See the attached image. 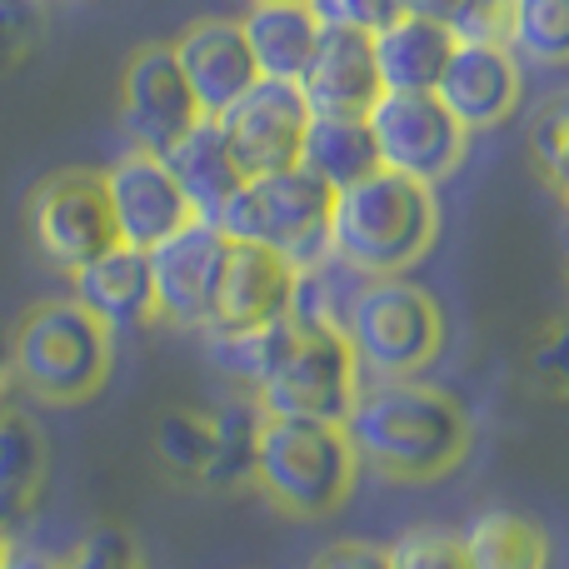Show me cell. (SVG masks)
<instances>
[{
    "label": "cell",
    "instance_id": "38",
    "mask_svg": "<svg viewBox=\"0 0 569 569\" xmlns=\"http://www.w3.org/2000/svg\"><path fill=\"white\" fill-rule=\"evenodd\" d=\"M6 540H10V535H6V530H0V550H6Z\"/></svg>",
    "mask_w": 569,
    "mask_h": 569
},
{
    "label": "cell",
    "instance_id": "34",
    "mask_svg": "<svg viewBox=\"0 0 569 569\" xmlns=\"http://www.w3.org/2000/svg\"><path fill=\"white\" fill-rule=\"evenodd\" d=\"M310 569H390V560H385V545H370V540H335L330 550H325Z\"/></svg>",
    "mask_w": 569,
    "mask_h": 569
},
{
    "label": "cell",
    "instance_id": "12",
    "mask_svg": "<svg viewBox=\"0 0 569 569\" xmlns=\"http://www.w3.org/2000/svg\"><path fill=\"white\" fill-rule=\"evenodd\" d=\"M226 250L230 240L210 220H190L176 236L160 240L156 250H146L150 290H156V320L176 325V330H206Z\"/></svg>",
    "mask_w": 569,
    "mask_h": 569
},
{
    "label": "cell",
    "instance_id": "19",
    "mask_svg": "<svg viewBox=\"0 0 569 569\" xmlns=\"http://www.w3.org/2000/svg\"><path fill=\"white\" fill-rule=\"evenodd\" d=\"M70 290H76L70 300L96 315L110 335L156 325V290H150L146 250L110 246L106 256H96L90 266H80L76 276H70Z\"/></svg>",
    "mask_w": 569,
    "mask_h": 569
},
{
    "label": "cell",
    "instance_id": "1",
    "mask_svg": "<svg viewBox=\"0 0 569 569\" xmlns=\"http://www.w3.org/2000/svg\"><path fill=\"white\" fill-rule=\"evenodd\" d=\"M360 470L390 485H435L470 460L475 420L445 385L430 380H365L345 415Z\"/></svg>",
    "mask_w": 569,
    "mask_h": 569
},
{
    "label": "cell",
    "instance_id": "6",
    "mask_svg": "<svg viewBox=\"0 0 569 569\" xmlns=\"http://www.w3.org/2000/svg\"><path fill=\"white\" fill-rule=\"evenodd\" d=\"M330 206L335 190L315 180L310 170L290 166L276 176H250L216 216V230L230 246H260L290 260L295 270H310L330 260Z\"/></svg>",
    "mask_w": 569,
    "mask_h": 569
},
{
    "label": "cell",
    "instance_id": "35",
    "mask_svg": "<svg viewBox=\"0 0 569 569\" xmlns=\"http://www.w3.org/2000/svg\"><path fill=\"white\" fill-rule=\"evenodd\" d=\"M0 569H56V560L40 555V550H30V545H10L6 540V550H0Z\"/></svg>",
    "mask_w": 569,
    "mask_h": 569
},
{
    "label": "cell",
    "instance_id": "2",
    "mask_svg": "<svg viewBox=\"0 0 569 569\" xmlns=\"http://www.w3.org/2000/svg\"><path fill=\"white\" fill-rule=\"evenodd\" d=\"M440 240V200L395 170H370L365 180L335 190L330 206V260L350 276H410Z\"/></svg>",
    "mask_w": 569,
    "mask_h": 569
},
{
    "label": "cell",
    "instance_id": "20",
    "mask_svg": "<svg viewBox=\"0 0 569 569\" xmlns=\"http://www.w3.org/2000/svg\"><path fill=\"white\" fill-rule=\"evenodd\" d=\"M160 160H166L170 180H176L180 196H186L190 216L210 220V226H216V216L226 210V200L236 196L240 180H246V176H240V166L230 160L220 126H216V120H206V116H200L196 126H190Z\"/></svg>",
    "mask_w": 569,
    "mask_h": 569
},
{
    "label": "cell",
    "instance_id": "31",
    "mask_svg": "<svg viewBox=\"0 0 569 569\" xmlns=\"http://www.w3.org/2000/svg\"><path fill=\"white\" fill-rule=\"evenodd\" d=\"M530 160L535 170L545 176V186L555 190V196H565V160H569V110L565 100L555 96L550 106L535 116L530 126Z\"/></svg>",
    "mask_w": 569,
    "mask_h": 569
},
{
    "label": "cell",
    "instance_id": "23",
    "mask_svg": "<svg viewBox=\"0 0 569 569\" xmlns=\"http://www.w3.org/2000/svg\"><path fill=\"white\" fill-rule=\"evenodd\" d=\"M300 170H310L330 190H345L355 180H365L370 170H380L365 116H310L300 140Z\"/></svg>",
    "mask_w": 569,
    "mask_h": 569
},
{
    "label": "cell",
    "instance_id": "7",
    "mask_svg": "<svg viewBox=\"0 0 569 569\" xmlns=\"http://www.w3.org/2000/svg\"><path fill=\"white\" fill-rule=\"evenodd\" d=\"M365 375L355 365V350L345 345L340 330H310L295 325L290 345L276 360V370L260 380L250 400L260 415H300V420H335L350 415L355 395H360Z\"/></svg>",
    "mask_w": 569,
    "mask_h": 569
},
{
    "label": "cell",
    "instance_id": "17",
    "mask_svg": "<svg viewBox=\"0 0 569 569\" xmlns=\"http://www.w3.org/2000/svg\"><path fill=\"white\" fill-rule=\"evenodd\" d=\"M300 96L310 116H365L380 100V76H375L370 36L365 30L320 26L315 50L300 70Z\"/></svg>",
    "mask_w": 569,
    "mask_h": 569
},
{
    "label": "cell",
    "instance_id": "37",
    "mask_svg": "<svg viewBox=\"0 0 569 569\" xmlns=\"http://www.w3.org/2000/svg\"><path fill=\"white\" fill-rule=\"evenodd\" d=\"M10 335H0V410H10Z\"/></svg>",
    "mask_w": 569,
    "mask_h": 569
},
{
    "label": "cell",
    "instance_id": "18",
    "mask_svg": "<svg viewBox=\"0 0 569 569\" xmlns=\"http://www.w3.org/2000/svg\"><path fill=\"white\" fill-rule=\"evenodd\" d=\"M455 30L445 20L395 10L380 30H370V56L380 90H435L455 56Z\"/></svg>",
    "mask_w": 569,
    "mask_h": 569
},
{
    "label": "cell",
    "instance_id": "22",
    "mask_svg": "<svg viewBox=\"0 0 569 569\" xmlns=\"http://www.w3.org/2000/svg\"><path fill=\"white\" fill-rule=\"evenodd\" d=\"M240 30H246L260 80H300L315 36H320V20L305 0H256Z\"/></svg>",
    "mask_w": 569,
    "mask_h": 569
},
{
    "label": "cell",
    "instance_id": "5",
    "mask_svg": "<svg viewBox=\"0 0 569 569\" xmlns=\"http://www.w3.org/2000/svg\"><path fill=\"white\" fill-rule=\"evenodd\" d=\"M345 345L355 350L365 380H415L445 350V310L410 276L360 280L340 320Z\"/></svg>",
    "mask_w": 569,
    "mask_h": 569
},
{
    "label": "cell",
    "instance_id": "29",
    "mask_svg": "<svg viewBox=\"0 0 569 569\" xmlns=\"http://www.w3.org/2000/svg\"><path fill=\"white\" fill-rule=\"evenodd\" d=\"M385 560L390 569H470L460 530H445V525L405 530L395 545H385Z\"/></svg>",
    "mask_w": 569,
    "mask_h": 569
},
{
    "label": "cell",
    "instance_id": "36",
    "mask_svg": "<svg viewBox=\"0 0 569 569\" xmlns=\"http://www.w3.org/2000/svg\"><path fill=\"white\" fill-rule=\"evenodd\" d=\"M465 0H400V10H415V16H430V20H445L450 26L455 16H460Z\"/></svg>",
    "mask_w": 569,
    "mask_h": 569
},
{
    "label": "cell",
    "instance_id": "10",
    "mask_svg": "<svg viewBox=\"0 0 569 569\" xmlns=\"http://www.w3.org/2000/svg\"><path fill=\"white\" fill-rule=\"evenodd\" d=\"M216 126L226 136V150L240 166V176H276V170L300 166L310 106H305L295 80H256L226 116H216Z\"/></svg>",
    "mask_w": 569,
    "mask_h": 569
},
{
    "label": "cell",
    "instance_id": "15",
    "mask_svg": "<svg viewBox=\"0 0 569 569\" xmlns=\"http://www.w3.org/2000/svg\"><path fill=\"white\" fill-rule=\"evenodd\" d=\"M170 56H176L180 80H186L190 100H196V110L206 120L226 116L260 80L256 56H250V46H246V30H240V20H226V16L190 20V26L170 40Z\"/></svg>",
    "mask_w": 569,
    "mask_h": 569
},
{
    "label": "cell",
    "instance_id": "25",
    "mask_svg": "<svg viewBox=\"0 0 569 569\" xmlns=\"http://www.w3.org/2000/svg\"><path fill=\"white\" fill-rule=\"evenodd\" d=\"M206 335V355L230 385L256 395L260 380L276 370V360L290 345L295 325L290 320H276V325H256V330H200Z\"/></svg>",
    "mask_w": 569,
    "mask_h": 569
},
{
    "label": "cell",
    "instance_id": "24",
    "mask_svg": "<svg viewBox=\"0 0 569 569\" xmlns=\"http://www.w3.org/2000/svg\"><path fill=\"white\" fill-rule=\"evenodd\" d=\"M470 569H550L555 545L540 520L520 510H485L460 530Z\"/></svg>",
    "mask_w": 569,
    "mask_h": 569
},
{
    "label": "cell",
    "instance_id": "9",
    "mask_svg": "<svg viewBox=\"0 0 569 569\" xmlns=\"http://www.w3.org/2000/svg\"><path fill=\"white\" fill-rule=\"evenodd\" d=\"M26 226L40 260L60 276H76L96 256H106L116 240V220L106 206V186L96 170H56L26 200Z\"/></svg>",
    "mask_w": 569,
    "mask_h": 569
},
{
    "label": "cell",
    "instance_id": "26",
    "mask_svg": "<svg viewBox=\"0 0 569 569\" xmlns=\"http://www.w3.org/2000/svg\"><path fill=\"white\" fill-rule=\"evenodd\" d=\"M260 405L250 400H226L220 410H210V425H216V460H210L206 490H246L250 475H256V440H260Z\"/></svg>",
    "mask_w": 569,
    "mask_h": 569
},
{
    "label": "cell",
    "instance_id": "11",
    "mask_svg": "<svg viewBox=\"0 0 569 569\" xmlns=\"http://www.w3.org/2000/svg\"><path fill=\"white\" fill-rule=\"evenodd\" d=\"M200 120L196 100H190L186 80L176 70L166 40H150L120 70V130H126L130 150L146 156H166L180 136Z\"/></svg>",
    "mask_w": 569,
    "mask_h": 569
},
{
    "label": "cell",
    "instance_id": "32",
    "mask_svg": "<svg viewBox=\"0 0 569 569\" xmlns=\"http://www.w3.org/2000/svg\"><path fill=\"white\" fill-rule=\"evenodd\" d=\"M40 40V6L36 0H0V70L20 66Z\"/></svg>",
    "mask_w": 569,
    "mask_h": 569
},
{
    "label": "cell",
    "instance_id": "8",
    "mask_svg": "<svg viewBox=\"0 0 569 569\" xmlns=\"http://www.w3.org/2000/svg\"><path fill=\"white\" fill-rule=\"evenodd\" d=\"M365 126H370L380 170L410 176L420 186L450 180L470 146V136L440 106L435 90H380V100L365 110Z\"/></svg>",
    "mask_w": 569,
    "mask_h": 569
},
{
    "label": "cell",
    "instance_id": "4",
    "mask_svg": "<svg viewBox=\"0 0 569 569\" xmlns=\"http://www.w3.org/2000/svg\"><path fill=\"white\" fill-rule=\"evenodd\" d=\"M116 370V335L76 300H40L10 330V375L40 405H86Z\"/></svg>",
    "mask_w": 569,
    "mask_h": 569
},
{
    "label": "cell",
    "instance_id": "33",
    "mask_svg": "<svg viewBox=\"0 0 569 569\" xmlns=\"http://www.w3.org/2000/svg\"><path fill=\"white\" fill-rule=\"evenodd\" d=\"M315 10L320 26H340V30H380L385 20L400 10V0H305Z\"/></svg>",
    "mask_w": 569,
    "mask_h": 569
},
{
    "label": "cell",
    "instance_id": "27",
    "mask_svg": "<svg viewBox=\"0 0 569 569\" xmlns=\"http://www.w3.org/2000/svg\"><path fill=\"white\" fill-rule=\"evenodd\" d=\"M156 455L180 485L206 490L210 460H216V425L206 410H166L156 420Z\"/></svg>",
    "mask_w": 569,
    "mask_h": 569
},
{
    "label": "cell",
    "instance_id": "13",
    "mask_svg": "<svg viewBox=\"0 0 569 569\" xmlns=\"http://www.w3.org/2000/svg\"><path fill=\"white\" fill-rule=\"evenodd\" d=\"M435 96L460 120L465 136L505 126L520 110V96H525L520 56L505 40H460L440 86H435Z\"/></svg>",
    "mask_w": 569,
    "mask_h": 569
},
{
    "label": "cell",
    "instance_id": "3",
    "mask_svg": "<svg viewBox=\"0 0 569 569\" xmlns=\"http://www.w3.org/2000/svg\"><path fill=\"white\" fill-rule=\"evenodd\" d=\"M360 480V460L335 420H300V415H266L256 440V485L290 520H330L345 510Z\"/></svg>",
    "mask_w": 569,
    "mask_h": 569
},
{
    "label": "cell",
    "instance_id": "21",
    "mask_svg": "<svg viewBox=\"0 0 569 569\" xmlns=\"http://www.w3.org/2000/svg\"><path fill=\"white\" fill-rule=\"evenodd\" d=\"M50 485V440L26 410H0V530L40 510Z\"/></svg>",
    "mask_w": 569,
    "mask_h": 569
},
{
    "label": "cell",
    "instance_id": "16",
    "mask_svg": "<svg viewBox=\"0 0 569 569\" xmlns=\"http://www.w3.org/2000/svg\"><path fill=\"white\" fill-rule=\"evenodd\" d=\"M295 280H300V270L290 260H280L276 250L230 246L216 280L206 330H256V325L284 320L295 300Z\"/></svg>",
    "mask_w": 569,
    "mask_h": 569
},
{
    "label": "cell",
    "instance_id": "30",
    "mask_svg": "<svg viewBox=\"0 0 569 569\" xmlns=\"http://www.w3.org/2000/svg\"><path fill=\"white\" fill-rule=\"evenodd\" d=\"M56 569H146L136 535L120 525H100V530L80 535L66 555L56 560Z\"/></svg>",
    "mask_w": 569,
    "mask_h": 569
},
{
    "label": "cell",
    "instance_id": "14",
    "mask_svg": "<svg viewBox=\"0 0 569 569\" xmlns=\"http://www.w3.org/2000/svg\"><path fill=\"white\" fill-rule=\"evenodd\" d=\"M100 186H106V206L116 220V240L130 250H156L166 236L196 220L166 160L146 150H126L110 170H100Z\"/></svg>",
    "mask_w": 569,
    "mask_h": 569
},
{
    "label": "cell",
    "instance_id": "28",
    "mask_svg": "<svg viewBox=\"0 0 569 569\" xmlns=\"http://www.w3.org/2000/svg\"><path fill=\"white\" fill-rule=\"evenodd\" d=\"M505 46L535 66H565L569 56V0H510Z\"/></svg>",
    "mask_w": 569,
    "mask_h": 569
}]
</instances>
